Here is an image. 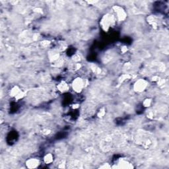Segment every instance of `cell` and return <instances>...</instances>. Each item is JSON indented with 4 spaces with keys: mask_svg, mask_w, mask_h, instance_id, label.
<instances>
[{
    "mask_svg": "<svg viewBox=\"0 0 169 169\" xmlns=\"http://www.w3.org/2000/svg\"><path fill=\"white\" fill-rule=\"evenodd\" d=\"M25 164L26 167L29 168H35L39 166L40 161L36 158H30L26 160Z\"/></svg>",
    "mask_w": 169,
    "mask_h": 169,
    "instance_id": "3",
    "label": "cell"
},
{
    "mask_svg": "<svg viewBox=\"0 0 169 169\" xmlns=\"http://www.w3.org/2000/svg\"><path fill=\"white\" fill-rule=\"evenodd\" d=\"M147 86V83L146 81L143 79H140L137 81L136 83H135L134 89L137 91V92H141V91H143L145 89Z\"/></svg>",
    "mask_w": 169,
    "mask_h": 169,
    "instance_id": "2",
    "label": "cell"
},
{
    "mask_svg": "<svg viewBox=\"0 0 169 169\" xmlns=\"http://www.w3.org/2000/svg\"><path fill=\"white\" fill-rule=\"evenodd\" d=\"M54 161V157L51 153H48L44 157V161L46 164H51Z\"/></svg>",
    "mask_w": 169,
    "mask_h": 169,
    "instance_id": "6",
    "label": "cell"
},
{
    "mask_svg": "<svg viewBox=\"0 0 169 169\" xmlns=\"http://www.w3.org/2000/svg\"><path fill=\"white\" fill-rule=\"evenodd\" d=\"M101 24L103 25V27L105 29H109L110 25H112V19H110V16H106L103 18Z\"/></svg>",
    "mask_w": 169,
    "mask_h": 169,
    "instance_id": "4",
    "label": "cell"
},
{
    "mask_svg": "<svg viewBox=\"0 0 169 169\" xmlns=\"http://www.w3.org/2000/svg\"><path fill=\"white\" fill-rule=\"evenodd\" d=\"M57 89H59V91H62V92H65V91H67V89H69V86L66 82L62 81V83H60L58 86H57Z\"/></svg>",
    "mask_w": 169,
    "mask_h": 169,
    "instance_id": "5",
    "label": "cell"
},
{
    "mask_svg": "<svg viewBox=\"0 0 169 169\" xmlns=\"http://www.w3.org/2000/svg\"><path fill=\"white\" fill-rule=\"evenodd\" d=\"M73 89L77 93H80L84 87V81L81 78H76L72 83Z\"/></svg>",
    "mask_w": 169,
    "mask_h": 169,
    "instance_id": "1",
    "label": "cell"
}]
</instances>
